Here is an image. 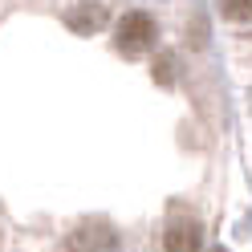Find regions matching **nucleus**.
<instances>
[{"instance_id":"f257e3e1","label":"nucleus","mask_w":252,"mask_h":252,"mask_svg":"<svg viewBox=\"0 0 252 252\" xmlns=\"http://www.w3.org/2000/svg\"><path fill=\"white\" fill-rule=\"evenodd\" d=\"M118 248V232L106 220H86L65 236V252H114Z\"/></svg>"},{"instance_id":"f03ea898","label":"nucleus","mask_w":252,"mask_h":252,"mask_svg":"<svg viewBox=\"0 0 252 252\" xmlns=\"http://www.w3.org/2000/svg\"><path fill=\"white\" fill-rule=\"evenodd\" d=\"M151 45H155V21L147 12H126L118 25V49L138 53V49H151Z\"/></svg>"},{"instance_id":"7ed1b4c3","label":"nucleus","mask_w":252,"mask_h":252,"mask_svg":"<svg viewBox=\"0 0 252 252\" xmlns=\"http://www.w3.org/2000/svg\"><path fill=\"white\" fill-rule=\"evenodd\" d=\"M163 252H203V232L195 220H171L163 232Z\"/></svg>"},{"instance_id":"20e7f679","label":"nucleus","mask_w":252,"mask_h":252,"mask_svg":"<svg viewBox=\"0 0 252 252\" xmlns=\"http://www.w3.org/2000/svg\"><path fill=\"white\" fill-rule=\"evenodd\" d=\"M102 25H106V8L102 4H82V8L69 12V29L73 33H94V29H102Z\"/></svg>"},{"instance_id":"39448f33","label":"nucleus","mask_w":252,"mask_h":252,"mask_svg":"<svg viewBox=\"0 0 252 252\" xmlns=\"http://www.w3.org/2000/svg\"><path fill=\"white\" fill-rule=\"evenodd\" d=\"M220 12H224L228 21L248 25V21H252V0H220Z\"/></svg>"}]
</instances>
